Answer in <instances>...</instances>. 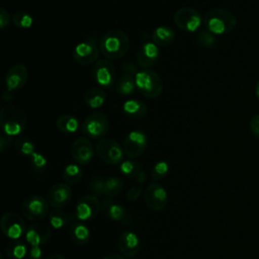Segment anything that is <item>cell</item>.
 <instances>
[{"label":"cell","mask_w":259,"mask_h":259,"mask_svg":"<svg viewBox=\"0 0 259 259\" xmlns=\"http://www.w3.org/2000/svg\"><path fill=\"white\" fill-rule=\"evenodd\" d=\"M136 181L139 183H144L147 180V174L142 170L136 177H135Z\"/></svg>","instance_id":"obj_45"},{"label":"cell","mask_w":259,"mask_h":259,"mask_svg":"<svg viewBox=\"0 0 259 259\" xmlns=\"http://www.w3.org/2000/svg\"><path fill=\"white\" fill-rule=\"evenodd\" d=\"M122 110L126 116L133 119H141L147 114V105L137 99L126 100L122 104Z\"/></svg>","instance_id":"obj_22"},{"label":"cell","mask_w":259,"mask_h":259,"mask_svg":"<svg viewBox=\"0 0 259 259\" xmlns=\"http://www.w3.org/2000/svg\"><path fill=\"white\" fill-rule=\"evenodd\" d=\"M160 51L158 46L154 41H144L137 53V63L143 69H149L153 67L159 59Z\"/></svg>","instance_id":"obj_17"},{"label":"cell","mask_w":259,"mask_h":259,"mask_svg":"<svg viewBox=\"0 0 259 259\" xmlns=\"http://www.w3.org/2000/svg\"><path fill=\"white\" fill-rule=\"evenodd\" d=\"M99 210H101V204L93 194L82 196L76 203V218L81 221L94 219Z\"/></svg>","instance_id":"obj_13"},{"label":"cell","mask_w":259,"mask_h":259,"mask_svg":"<svg viewBox=\"0 0 259 259\" xmlns=\"http://www.w3.org/2000/svg\"><path fill=\"white\" fill-rule=\"evenodd\" d=\"M174 38H175L174 30L169 26H165V25L157 26L152 33L153 41L160 47H165L170 45L174 40Z\"/></svg>","instance_id":"obj_24"},{"label":"cell","mask_w":259,"mask_h":259,"mask_svg":"<svg viewBox=\"0 0 259 259\" xmlns=\"http://www.w3.org/2000/svg\"><path fill=\"white\" fill-rule=\"evenodd\" d=\"M0 228L3 234L12 239L18 240L24 233H26L25 223L20 214L13 211L5 212L0 220Z\"/></svg>","instance_id":"obj_10"},{"label":"cell","mask_w":259,"mask_h":259,"mask_svg":"<svg viewBox=\"0 0 259 259\" xmlns=\"http://www.w3.org/2000/svg\"><path fill=\"white\" fill-rule=\"evenodd\" d=\"M168 170H169V165L167 162H165V161L157 162L152 169L153 179H155V180L163 179L166 176V174L168 173Z\"/></svg>","instance_id":"obj_37"},{"label":"cell","mask_w":259,"mask_h":259,"mask_svg":"<svg viewBox=\"0 0 259 259\" xmlns=\"http://www.w3.org/2000/svg\"><path fill=\"white\" fill-rule=\"evenodd\" d=\"M28 259H42L41 248L39 246L31 247L29 254H28Z\"/></svg>","instance_id":"obj_44"},{"label":"cell","mask_w":259,"mask_h":259,"mask_svg":"<svg viewBox=\"0 0 259 259\" xmlns=\"http://www.w3.org/2000/svg\"><path fill=\"white\" fill-rule=\"evenodd\" d=\"M117 247L120 253L125 257H134L140 249V239L133 232H123L117 240Z\"/></svg>","instance_id":"obj_20"},{"label":"cell","mask_w":259,"mask_h":259,"mask_svg":"<svg viewBox=\"0 0 259 259\" xmlns=\"http://www.w3.org/2000/svg\"><path fill=\"white\" fill-rule=\"evenodd\" d=\"M103 259H123V258L120 257V256H118V255H116V254H110V255L104 257Z\"/></svg>","instance_id":"obj_46"},{"label":"cell","mask_w":259,"mask_h":259,"mask_svg":"<svg viewBox=\"0 0 259 259\" xmlns=\"http://www.w3.org/2000/svg\"><path fill=\"white\" fill-rule=\"evenodd\" d=\"M105 179L101 176H96L90 179L88 188L95 196H103L105 194Z\"/></svg>","instance_id":"obj_34"},{"label":"cell","mask_w":259,"mask_h":259,"mask_svg":"<svg viewBox=\"0 0 259 259\" xmlns=\"http://www.w3.org/2000/svg\"><path fill=\"white\" fill-rule=\"evenodd\" d=\"M99 42L94 35H89L80 41L73 50L74 60L83 66L95 64L99 55Z\"/></svg>","instance_id":"obj_5"},{"label":"cell","mask_w":259,"mask_h":259,"mask_svg":"<svg viewBox=\"0 0 259 259\" xmlns=\"http://www.w3.org/2000/svg\"><path fill=\"white\" fill-rule=\"evenodd\" d=\"M49 201L40 195H30L21 204L23 215L30 221H40L49 213Z\"/></svg>","instance_id":"obj_9"},{"label":"cell","mask_w":259,"mask_h":259,"mask_svg":"<svg viewBox=\"0 0 259 259\" xmlns=\"http://www.w3.org/2000/svg\"><path fill=\"white\" fill-rule=\"evenodd\" d=\"M0 124L3 133L7 136L18 135L25 128V113L14 104H6L0 110Z\"/></svg>","instance_id":"obj_3"},{"label":"cell","mask_w":259,"mask_h":259,"mask_svg":"<svg viewBox=\"0 0 259 259\" xmlns=\"http://www.w3.org/2000/svg\"><path fill=\"white\" fill-rule=\"evenodd\" d=\"M173 20L178 28L188 32L197 30L203 22L200 13L196 9L188 6L179 8L174 13Z\"/></svg>","instance_id":"obj_8"},{"label":"cell","mask_w":259,"mask_h":259,"mask_svg":"<svg viewBox=\"0 0 259 259\" xmlns=\"http://www.w3.org/2000/svg\"><path fill=\"white\" fill-rule=\"evenodd\" d=\"M28 71L23 64H15L11 66L5 75L6 89L13 92L21 89L27 82Z\"/></svg>","instance_id":"obj_16"},{"label":"cell","mask_w":259,"mask_h":259,"mask_svg":"<svg viewBox=\"0 0 259 259\" xmlns=\"http://www.w3.org/2000/svg\"><path fill=\"white\" fill-rule=\"evenodd\" d=\"M123 189V181L119 177H108L105 179V194L109 196L118 195Z\"/></svg>","instance_id":"obj_31"},{"label":"cell","mask_w":259,"mask_h":259,"mask_svg":"<svg viewBox=\"0 0 259 259\" xmlns=\"http://www.w3.org/2000/svg\"><path fill=\"white\" fill-rule=\"evenodd\" d=\"M145 201L152 210H162L168 201L166 189L159 183H151L145 191Z\"/></svg>","instance_id":"obj_14"},{"label":"cell","mask_w":259,"mask_h":259,"mask_svg":"<svg viewBox=\"0 0 259 259\" xmlns=\"http://www.w3.org/2000/svg\"><path fill=\"white\" fill-rule=\"evenodd\" d=\"M106 99L104 90L100 87H91L84 94V101L86 105L92 109L101 107Z\"/></svg>","instance_id":"obj_23"},{"label":"cell","mask_w":259,"mask_h":259,"mask_svg":"<svg viewBox=\"0 0 259 259\" xmlns=\"http://www.w3.org/2000/svg\"><path fill=\"white\" fill-rule=\"evenodd\" d=\"M49 259H66V257H64L63 255H60V254H54L51 257H49Z\"/></svg>","instance_id":"obj_47"},{"label":"cell","mask_w":259,"mask_h":259,"mask_svg":"<svg viewBox=\"0 0 259 259\" xmlns=\"http://www.w3.org/2000/svg\"><path fill=\"white\" fill-rule=\"evenodd\" d=\"M95 152L98 158L106 164L117 165L123 159V148L114 140L102 139L97 142Z\"/></svg>","instance_id":"obj_6"},{"label":"cell","mask_w":259,"mask_h":259,"mask_svg":"<svg viewBox=\"0 0 259 259\" xmlns=\"http://www.w3.org/2000/svg\"><path fill=\"white\" fill-rule=\"evenodd\" d=\"M82 132L92 139H99L105 136L109 130V121L105 114L100 111L91 112L81 125Z\"/></svg>","instance_id":"obj_7"},{"label":"cell","mask_w":259,"mask_h":259,"mask_svg":"<svg viewBox=\"0 0 259 259\" xmlns=\"http://www.w3.org/2000/svg\"><path fill=\"white\" fill-rule=\"evenodd\" d=\"M56 126L62 133L73 134L79 128V120L72 114H63L57 118Z\"/></svg>","instance_id":"obj_26"},{"label":"cell","mask_w":259,"mask_h":259,"mask_svg":"<svg viewBox=\"0 0 259 259\" xmlns=\"http://www.w3.org/2000/svg\"><path fill=\"white\" fill-rule=\"evenodd\" d=\"M15 148L22 155L31 156L34 153V145L31 143V141L25 138L17 139L15 142Z\"/></svg>","instance_id":"obj_36"},{"label":"cell","mask_w":259,"mask_h":259,"mask_svg":"<svg viewBox=\"0 0 259 259\" xmlns=\"http://www.w3.org/2000/svg\"><path fill=\"white\" fill-rule=\"evenodd\" d=\"M197 41L203 48L210 49L214 47L217 42V37H215V34L211 33L207 29H202L197 34Z\"/></svg>","instance_id":"obj_35"},{"label":"cell","mask_w":259,"mask_h":259,"mask_svg":"<svg viewBox=\"0 0 259 259\" xmlns=\"http://www.w3.org/2000/svg\"><path fill=\"white\" fill-rule=\"evenodd\" d=\"M101 212L106 218L116 222H123L126 218V212L123 206L110 198H105L101 202Z\"/></svg>","instance_id":"obj_21"},{"label":"cell","mask_w":259,"mask_h":259,"mask_svg":"<svg viewBox=\"0 0 259 259\" xmlns=\"http://www.w3.org/2000/svg\"><path fill=\"white\" fill-rule=\"evenodd\" d=\"M52 232L48 225L44 223H36L31 225L25 233V240L32 247L46 244L51 238Z\"/></svg>","instance_id":"obj_19"},{"label":"cell","mask_w":259,"mask_h":259,"mask_svg":"<svg viewBox=\"0 0 259 259\" xmlns=\"http://www.w3.org/2000/svg\"><path fill=\"white\" fill-rule=\"evenodd\" d=\"M135 80L139 92L147 98H156L163 91V81L154 70L143 69L139 71Z\"/></svg>","instance_id":"obj_4"},{"label":"cell","mask_w":259,"mask_h":259,"mask_svg":"<svg viewBox=\"0 0 259 259\" xmlns=\"http://www.w3.org/2000/svg\"><path fill=\"white\" fill-rule=\"evenodd\" d=\"M70 237L74 244L84 246L89 242L90 231L82 223H75L70 228Z\"/></svg>","instance_id":"obj_25"},{"label":"cell","mask_w":259,"mask_h":259,"mask_svg":"<svg viewBox=\"0 0 259 259\" xmlns=\"http://www.w3.org/2000/svg\"><path fill=\"white\" fill-rule=\"evenodd\" d=\"M72 198V189L66 183L54 184L48 192V201L55 208H62L69 204Z\"/></svg>","instance_id":"obj_18"},{"label":"cell","mask_w":259,"mask_h":259,"mask_svg":"<svg viewBox=\"0 0 259 259\" xmlns=\"http://www.w3.org/2000/svg\"><path fill=\"white\" fill-rule=\"evenodd\" d=\"M142 194V188L139 186H133L127 190L126 198L130 201H136Z\"/></svg>","instance_id":"obj_40"},{"label":"cell","mask_w":259,"mask_h":259,"mask_svg":"<svg viewBox=\"0 0 259 259\" xmlns=\"http://www.w3.org/2000/svg\"><path fill=\"white\" fill-rule=\"evenodd\" d=\"M83 176L82 169L76 165V164H69L67 165L62 173V177L65 180V182L69 184L77 183Z\"/></svg>","instance_id":"obj_29"},{"label":"cell","mask_w":259,"mask_h":259,"mask_svg":"<svg viewBox=\"0 0 259 259\" xmlns=\"http://www.w3.org/2000/svg\"><path fill=\"white\" fill-rule=\"evenodd\" d=\"M27 251V247L23 241L13 240L5 248L6 255L11 259H22Z\"/></svg>","instance_id":"obj_28"},{"label":"cell","mask_w":259,"mask_h":259,"mask_svg":"<svg viewBox=\"0 0 259 259\" xmlns=\"http://www.w3.org/2000/svg\"><path fill=\"white\" fill-rule=\"evenodd\" d=\"M12 144V139L10 136H7L6 134L2 133L1 138H0V150L1 152H4L7 148H9Z\"/></svg>","instance_id":"obj_43"},{"label":"cell","mask_w":259,"mask_h":259,"mask_svg":"<svg viewBox=\"0 0 259 259\" xmlns=\"http://www.w3.org/2000/svg\"><path fill=\"white\" fill-rule=\"evenodd\" d=\"M30 161H31V166L34 170L36 171H41L46 168L47 166V159L39 153H33L30 156Z\"/></svg>","instance_id":"obj_38"},{"label":"cell","mask_w":259,"mask_h":259,"mask_svg":"<svg viewBox=\"0 0 259 259\" xmlns=\"http://www.w3.org/2000/svg\"><path fill=\"white\" fill-rule=\"evenodd\" d=\"M94 82L103 88H111L115 82V68L110 61L98 60L91 69Z\"/></svg>","instance_id":"obj_11"},{"label":"cell","mask_w":259,"mask_h":259,"mask_svg":"<svg viewBox=\"0 0 259 259\" xmlns=\"http://www.w3.org/2000/svg\"><path fill=\"white\" fill-rule=\"evenodd\" d=\"M136 80L135 77L128 74H122L116 83V92L119 95L127 96L134 94L136 90Z\"/></svg>","instance_id":"obj_27"},{"label":"cell","mask_w":259,"mask_h":259,"mask_svg":"<svg viewBox=\"0 0 259 259\" xmlns=\"http://www.w3.org/2000/svg\"><path fill=\"white\" fill-rule=\"evenodd\" d=\"M130 38L127 34L117 28L105 32L99 40V50L102 55L110 60L123 57L130 50Z\"/></svg>","instance_id":"obj_1"},{"label":"cell","mask_w":259,"mask_h":259,"mask_svg":"<svg viewBox=\"0 0 259 259\" xmlns=\"http://www.w3.org/2000/svg\"><path fill=\"white\" fill-rule=\"evenodd\" d=\"M250 130L253 136L259 140V114H256L251 118Z\"/></svg>","instance_id":"obj_41"},{"label":"cell","mask_w":259,"mask_h":259,"mask_svg":"<svg viewBox=\"0 0 259 259\" xmlns=\"http://www.w3.org/2000/svg\"><path fill=\"white\" fill-rule=\"evenodd\" d=\"M9 21H10V15L8 13V11L1 7L0 8V27L1 29H4L8 24H9Z\"/></svg>","instance_id":"obj_42"},{"label":"cell","mask_w":259,"mask_h":259,"mask_svg":"<svg viewBox=\"0 0 259 259\" xmlns=\"http://www.w3.org/2000/svg\"><path fill=\"white\" fill-rule=\"evenodd\" d=\"M120 171L123 175L135 178L142 171V166L137 161L126 160L120 164Z\"/></svg>","instance_id":"obj_33"},{"label":"cell","mask_w":259,"mask_h":259,"mask_svg":"<svg viewBox=\"0 0 259 259\" xmlns=\"http://www.w3.org/2000/svg\"><path fill=\"white\" fill-rule=\"evenodd\" d=\"M49 220H50V224L53 228L61 229L68 223L69 218H68L67 213H65L64 211L56 208V209H54L50 212Z\"/></svg>","instance_id":"obj_32"},{"label":"cell","mask_w":259,"mask_h":259,"mask_svg":"<svg viewBox=\"0 0 259 259\" xmlns=\"http://www.w3.org/2000/svg\"><path fill=\"white\" fill-rule=\"evenodd\" d=\"M147 135L140 131L135 130L127 134L123 141V151L128 158H137L141 156L147 147Z\"/></svg>","instance_id":"obj_12"},{"label":"cell","mask_w":259,"mask_h":259,"mask_svg":"<svg viewBox=\"0 0 259 259\" xmlns=\"http://www.w3.org/2000/svg\"><path fill=\"white\" fill-rule=\"evenodd\" d=\"M203 24L205 29L213 34H226L235 29L237 18L228 9L213 8L204 15Z\"/></svg>","instance_id":"obj_2"},{"label":"cell","mask_w":259,"mask_h":259,"mask_svg":"<svg viewBox=\"0 0 259 259\" xmlns=\"http://www.w3.org/2000/svg\"><path fill=\"white\" fill-rule=\"evenodd\" d=\"M120 68L122 70V74H128L134 77H136L137 73L139 72L138 65L133 62H128V61L122 62V64L120 65Z\"/></svg>","instance_id":"obj_39"},{"label":"cell","mask_w":259,"mask_h":259,"mask_svg":"<svg viewBox=\"0 0 259 259\" xmlns=\"http://www.w3.org/2000/svg\"><path fill=\"white\" fill-rule=\"evenodd\" d=\"M255 93H256V96L258 97V99H259V81L257 82V84H256V87H255Z\"/></svg>","instance_id":"obj_48"},{"label":"cell","mask_w":259,"mask_h":259,"mask_svg":"<svg viewBox=\"0 0 259 259\" xmlns=\"http://www.w3.org/2000/svg\"><path fill=\"white\" fill-rule=\"evenodd\" d=\"M71 156L79 165H86L91 162L94 156V148L92 143L84 137L76 139L71 147Z\"/></svg>","instance_id":"obj_15"},{"label":"cell","mask_w":259,"mask_h":259,"mask_svg":"<svg viewBox=\"0 0 259 259\" xmlns=\"http://www.w3.org/2000/svg\"><path fill=\"white\" fill-rule=\"evenodd\" d=\"M12 23L14 26L20 29H27L29 28L33 23L32 16L26 12V11H17L12 16Z\"/></svg>","instance_id":"obj_30"}]
</instances>
